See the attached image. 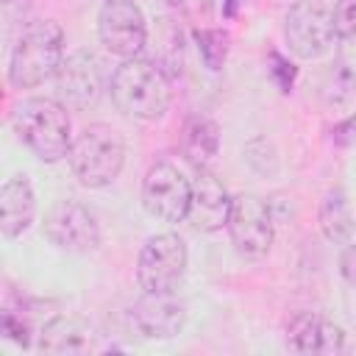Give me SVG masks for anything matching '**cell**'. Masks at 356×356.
<instances>
[{"instance_id": "cb8c5ba5", "label": "cell", "mask_w": 356, "mask_h": 356, "mask_svg": "<svg viewBox=\"0 0 356 356\" xmlns=\"http://www.w3.org/2000/svg\"><path fill=\"white\" fill-rule=\"evenodd\" d=\"M273 58V78L278 81V86H281V92H289V86H292V81H295V67L289 64V61H284L278 53H273L270 56Z\"/></svg>"}, {"instance_id": "9a60e30c", "label": "cell", "mask_w": 356, "mask_h": 356, "mask_svg": "<svg viewBox=\"0 0 356 356\" xmlns=\"http://www.w3.org/2000/svg\"><path fill=\"white\" fill-rule=\"evenodd\" d=\"M286 342L295 353L331 356L345 348V334L328 317H323L317 312H300L298 317H292V323L286 328Z\"/></svg>"}, {"instance_id": "ac0fdd59", "label": "cell", "mask_w": 356, "mask_h": 356, "mask_svg": "<svg viewBox=\"0 0 356 356\" xmlns=\"http://www.w3.org/2000/svg\"><path fill=\"white\" fill-rule=\"evenodd\" d=\"M320 231L325 234L328 242L348 245L353 234V211L348 203L345 189H328L323 203H320Z\"/></svg>"}, {"instance_id": "5b68a950", "label": "cell", "mask_w": 356, "mask_h": 356, "mask_svg": "<svg viewBox=\"0 0 356 356\" xmlns=\"http://www.w3.org/2000/svg\"><path fill=\"white\" fill-rule=\"evenodd\" d=\"M284 36L298 58H320L337 42L334 8L323 0H298L286 14Z\"/></svg>"}, {"instance_id": "d4e9b609", "label": "cell", "mask_w": 356, "mask_h": 356, "mask_svg": "<svg viewBox=\"0 0 356 356\" xmlns=\"http://www.w3.org/2000/svg\"><path fill=\"white\" fill-rule=\"evenodd\" d=\"M339 273L356 289V245H345V250L339 256Z\"/></svg>"}, {"instance_id": "2e32d148", "label": "cell", "mask_w": 356, "mask_h": 356, "mask_svg": "<svg viewBox=\"0 0 356 356\" xmlns=\"http://www.w3.org/2000/svg\"><path fill=\"white\" fill-rule=\"evenodd\" d=\"M36 217V200H33V189L25 181V175L8 178L0 189V231L6 239L19 236L22 231L31 228Z\"/></svg>"}, {"instance_id": "52a82bcc", "label": "cell", "mask_w": 356, "mask_h": 356, "mask_svg": "<svg viewBox=\"0 0 356 356\" xmlns=\"http://www.w3.org/2000/svg\"><path fill=\"white\" fill-rule=\"evenodd\" d=\"M97 36L117 58H136L147 47V22L134 0H106L97 14Z\"/></svg>"}, {"instance_id": "ffe728a7", "label": "cell", "mask_w": 356, "mask_h": 356, "mask_svg": "<svg viewBox=\"0 0 356 356\" xmlns=\"http://www.w3.org/2000/svg\"><path fill=\"white\" fill-rule=\"evenodd\" d=\"M353 89H356V70L348 67V64H342V61H337L328 70L325 81H323V97H325V103L342 106V103H348L353 97Z\"/></svg>"}, {"instance_id": "9c48e42d", "label": "cell", "mask_w": 356, "mask_h": 356, "mask_svg": "<svg viewBox=\"0 0 356 356\" xmlns=\"http://www.w3.org/2000/svg\"><path fill=\"white\" fill-rule=\"evenodd\" d=\"M225 228H228L234 248L250 259L264 256L275 236L273 211H270L267 200H261L259 195H250V192H242L231 200V214H228Z\"/></svg>"}, {"instance_id": "7402d4cb", "label": "cell", "mask_w": 356, "mask_h": 356, "mask_svg": "<svg viewBox=\"0 0 356 356\" xmlns=\"http://www.w3.org/2000/svg\"><path fill=\"white\" fill-rule=\"evenodd\" d=\"M334 28H337V39L356 33V0H337V6H334Z\"/></svg>"}, {"instance_id": "ba28073f", "label": "cell", "mask_w": 356, "mask_h": 356, "mask_svg": "<svg viewBox=\"0 0 356 356\" xmlns=\"http://www.w3.org/2000/svg\"><path fill=\"white\" fill-rule=\"evenodd\" d=\"M192 197V181L170 161H156L142 178V206L150 217L161 222H181L186 220Z\"/></svg>"}, {"instance_id": "44dd1931", "label": "cell", "mask_w": 356, "mask_h": 356, "mask_svg": "<svg viewBox=\"0 0 356 356\" xmlns=\"http://www.w3.org/2000/svg\"><path fill=\"white\" fill-rule=\"evenodd\" d=\"M195 42H197V50H200V58L209 70H222L225 58H228V33L220 31V28H206V31H197L195 33Z\"/></svg>"}, {"instance_id": "603a6c76", "label": "cell", "mask_w": 356, "mask_h": 356, "mask_svg": "<svg viewBox=\"0 0 356 356\" xmlns=\"http://www.w3.org/2000/svg\"><path fill=\"white\" fill-rule=\"evenodd\" d=\"M3 334L6 337H11L14 342H19V345H28L31 342V331H28V323L25 320H19V317H14V312H6L3 314Z\"/></svg>"}, {"instance_id": "30bf717a", "label": "cell", "mask_w": 356, "mask_h": 356, "mask_svg": "<svg viewBox=\"0 0 356 356\" xmlns=\"http://www.w3.org/2000/svg\"><path fill=\"white\" fill-rule=\"evenodd\" d=\"M44 234L56 248L70 253H89L100 245V228L95 214L72 197L50 209L44 220Z\"/></svg>"}, {"instance_id": "6da1fadb", "label": "cell", "mask_w": 356, "mask_h": 356, "mask_svg": "<svg viewBox=\"0 0 356 356\" xmlns=\"http://www.w3.org/2000/svg\"><path fill=\"white\" fill-rule=\"evenodd\" d=\"M114 106L134 120H159L172 100L170 75L153 58H125L108 83Z\"/></svg>"}, {"instance_id": "7a4b0ae2", "label": "cell", "mask_w": 356, "mask_h": 356, "mask_svg": "<svg viewBox=\"0 0 356 356\" xmlns=\"http://www.w3.org/2000/svg\"><path fill=\"white\" fill-rule=\"evenodd\" d=\"M11 125L19 136V142L36 159H42L47 164L61 161L72 147L70 114H67L64 103H58L53 97L22 100L11 114Z\"/></svg>"}, {"instance_id": "4fadbf2b", "label": "cell", "mask_w": 356, "mask_h": 356, "mask_svg": "<svg viewBox=\"0 0 356 356\" xmlns=\"http://www.w3.org/2000/svg\"><path fill=\"white\" fill-rule=\"evenodd\" d=\"M231 200L234 197H228L225 186L209 167L195 170L192 197H189V211H186L189 225L200 234H214V231L225 228L228 214H231Z\"/></svg>"}, {"instance_id": "7c38bea8", "label": "cell", "mask_w": 356, "mask_h": 356, "mask_svg": "<svg viewBox=\"0 0 356 356\" xmlns=\"http://www.w3.org/2000/svg\"><path fill=\"white\" fill-rule=\"evenodd\" d=\"M58 81V92L67 100V106L72 108H92L97 106L100 95H103V70L100 61L86 53V50H75L70 56H64V64L56 72Z\"/></svg>"}, {"instance_id": "d6986e66", "label": "cell", "mask_w": 356, "mask_h": 356, "mask_svg": "<svg viewBox=\"0 0 356 356\" xmlns=\"http://www.w3.org/2000/svg\"><path fill=\"white\" fill-rule=\"evenodd\" d=\"M159 31H156V64L170 75V72H181L184 64V47H181V31L170 22V19H159Z\"/></svg>"}, {"instance_id": "484cf974", "label": "cell", "mask_w": 356, "mask_h": 356, "mask_svg": "<svg viewBox=\"0 0 356 356\" xmlns=\"http://www.w3.org/2000/svg\"><path fill=\"white\" fill-rule=\"evenodd\" d=\"M170 3H172V6H181V3H184V0H170Z\"/></svg>"}, {"instance_id": "5bb4252c", "label": "cell", "mask_w": 356, "mask_h": 356, "mask_svg": "<svg viewBox=\"0 0 356 356\" xmlns=\"http://www.w3.org/2000/svg\"><path fill=\"white\" fill-rule=\"evenodd\" d=\"M97 342V331L89 320L78 314H56L39 331V350L56 356H78L92 353Z\"/></svg>"}, {"instance_id": "3957f363", "label": "cell", "mask_w": 356, "mask_h": 356, "mask_svg": "<svg viewBox=\"0 0 356 356\" xmlns=\"http://www.w3.org/2000/svg\"><path fill=\"white\" fill-rule=\"evenodd\" d=\"M61 64H64V31L53 19H33L22 28L11 50L8 81L19 89H33L56 78Z\"/></svg>"}, {"instance_id": "8992f818", "label": "cell", "mask_w": 356, "mask_h": 356, "mask_svg": "<svg viewBox=\"0 0 356 356\" xmlns=\"http://www.w3.org/2000/svg\"><path fill=\"white\" fill-rule=\"evenodd\" d=\"M186 270V245L178 234H156L145 242L136 261L142 292H172Z\"/></svg>"}, {"instance_id": "e0dca14e", "label": "cell", "mask_w": 356, "mask_h": 356, "mask_svg": "<svg viewBox=\"0 0 356 356\" xmlns=\"http://www.w3.org/2000/svg\"><path fill=\"white\" fill-rule=\"evenodd\" d=\"M220 150V128L211 117H203V114H195L184 122L181 128V153L184 159L200 170V167H209L211 159L217 156Z\"/></svg>"}, {"instance_id": "277c9868", "label": "cell", "mask_w": 356, "mask_h": 356, "mask_svg": "<svg viewBox=\"0 0 356 356\" xmlns=\"http://www.w3.org/2000/svg\"><path fill=\"white\" fill-rule=\"evenodd\" d=\"M67 159H70L72 175L83 186L103 189L111 181H117V175L125 164V142L117 128L92 122L72 139Z\"/></svg>"}, {"instance_id": "8fae6325", "label": "cell", "mask_w": 356, "mask_h": 356, "mask_svg": "<svg viewBox=\"0 0 356 356\" xmlns=\"http://www.w3.org/2000/svg\"><path fill=\"white\" fill-rule=\"evenodd\" d=\"M128 328L142 339H170L184 328L186 309L172 292H142L125 314Z\"/></svg>"}]
</instances>
